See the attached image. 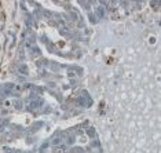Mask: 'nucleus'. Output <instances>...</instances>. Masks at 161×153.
Segmentation results:
<instances>
[{
  "label": "nucleus",
  "instance_id": "nucleus-1",
  "mask_svg": "<svg viewBox=\"0 0 161 153\" xmlns=\"http://www.w3.org/2000/svg\"><path fill=\"white\" fill-rule=\"evenodd\" d=\"M43 102L44 101H43L41 95L32 94V97H29V99L26 101V108H28V110H36V109L41 108Z\"/></svg>",
  "mask_w": 161,
  "mask_h": 153
},
{
  "label": "nucleus",
  "instance_id": "nucleus-2",
  "mask_svg": "<svg viewBox=\"0 0 161 153\" xmlns=\"http://www.w3.org/2000/svg\"><path fill=\"white\" fill-rule=\"evenodd\" d=\"M64 139H65V133H61V131H58V133H55L53 135V137L50 138L48 141V144L53 148H55V146H59V145H62L64 144Z\"/></svg>",
  "mask_w": 161,
  "mask_h": 153
},
{
  "label": "nucleus",
  "instance_id": "nucleus-3",
  "mask_svg": "<svg viewBox=\"0 0 161 153\" xmlns=\"http://www.w3.org/2000/svg\"><path fill=\"white\" fill-rule=\"evenodd\" d=\"M77 104L80 105V106H83V108H88V106H91L92 101H91V98H90L87 91H81L80 93V95L77 97Z\"/></svg>",
  "mask_w": 161,
  "mask_h": 153
},
{
  "label": "nucleus",
  "instance_id": "nucleus-4",
  "mask_svg": "<svg viewBox=\"0 0 161 153\" xmlns=\"http://www.w3.org/2000/svg\"><path fill=\"white\" fill-rule=\"evenodd\" d=\"M28 50H29V52H30V55L32 57H37V55H40V50L37 49L35 44H30V46H28Z\"/></svg>",
  "mask_w": 161,
  "mask_h": 153
},
{
  "label": "nucleus",
  "instance_id": "nucleus-5",
  "mask_svg": "<svg viewBox=\"0 0 161 153\" xmlns=\"http://www.w3.org/2000/svg\"><path fill=\"white\" fill-rule=\"evenodd\" d=\"M103 15H105V8H103V7H98L97 10H95V18H94V21L101 20Z\"/></svg>",
  "mask_w": 161,
  "mask_h": 153
},
{
  "label": "nucleus",
  "instance_id": "nucleus-6",
  "mask_svg": "<svg viewBox=\"0 0 161 153\" xmlns=\"http://www.w3.org/2000/svg\"><path fill=\"white\" fill-rule=\"evenodd\" d=\"M18 73H19V76H28V66L25 64H21L18 66Z\"/></svg>",
  "mask_w": 161,
  "mask_h": 153
},
{
  "label": "nucleus",
  "instance_id": "nucleus-7",
  "mask_svg": "<svg viewBox=\"0 0 161 153\" xmlns=\"http://www.w3.org/2000/svg\"><path fill=\"white\" fill-rule=\"evenodd\" d=\"M59 65L56 64V62H50V69L51 70H54V72H56V70H59Z\"/></svg>",
  "mask_w": 161,
  "mask_h": 153
}]
</instances>
